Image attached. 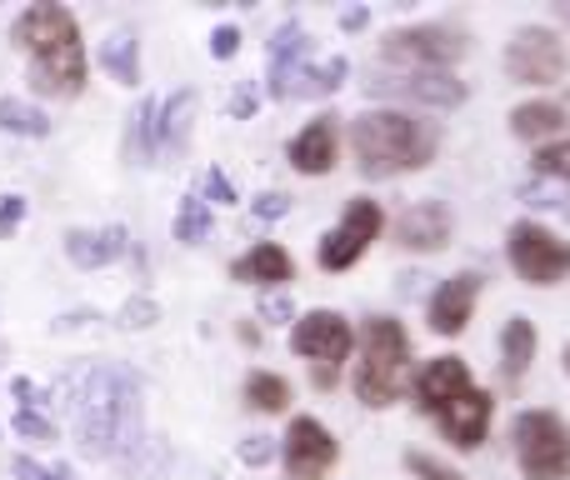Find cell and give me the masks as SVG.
Listing matches in <instances>:
<instances>
[{
  "instance_id": "obj_1",
  "label": "cell",
  "mask_w": 570,
  "mask_h": 480,
  "mask_svg": "<svg viewBox=\"0 0 570 480\" xmlns=\"http://www.w3.org/2000/svg\"><path fill=\"white\" fill-rule=\"evenodd\" d=\"M10 40L30 56V90L50 100H76L86 90L90 60L86 46H80V20L76 10L56 6V0H40V6H26L10 26Z\"/></svg>"
},
{
  "instance_id": "obj_2",
  "label": "cell",
  "mask_w": 570,
  "mask_h": 480,
  "mask_svg": "<svg viewBox=\"0 0 570 480\" xmlns=\"http://www.w3.org/2000/svg\"><path fill=\"white\" fill-rule=\"evenodd\" d=\"M76 441L90 461L140 451V381L126 365H90L76 385Z\"/></svg>"
},
{
  "instance_id": "obj_3",
  "label": "cell",
  "mask_w": 570,
  "mask_h": 480,
  "mask_svg": "<svg viewBox=\"0 0 570 480\" xmlns=\"http://www.w3.org/2000/svg\"><path fill=\"white\" fill-rule=\"evenodd\" d=\"M351 150L361 176L391 180L405 170H425L441 150V126L411 110H361L351 120Z\"/></svg>"
},
{
  "instance_id": "obj_4",
  "label": "cell",
  "mask_w": 570,
  "mask_h": 480,
  "mask_svg": "<svg viewBox=\"0 0 570 480\" xmlns=\"http://www.w3.org/2000/svg\"><path fill=\"white\" fill-rule=\"evenodd\" d=\"M415 381V355L411 335L395 315H371L361 331V351H355V401L385 411L395 405Z\"/></svg>"
},
{
  "instance_id": "obj_5",
  "label": "cell",
  "mask_w": 570,
  "mask_h": 480,
  "mask_svg": "<svg viewBox=\"0 0 570 480\" xmlns=\"http://www.w3.org/2000/svg\"><path fill=\"white\" fill-rule=\"evenodd\" d=\"M291 351L301 355V361H311L315 391H335L341 365L351 361V351H355V331L341 311H305L301 321L291 325Z\"/></svg>"
},
{
  "instance_id": "obj_6",
  "label": "cell",
  "mask_w": 570,
  "mask_h": 480,
  "mask_svg": "<svg viewBox=\"0 0 570 480\" xmlns=\"http://www.w3.org/2000/svg\"><path fill=\"white\" fill-rule=\"evenodd\" d=\"M511 445L525 480H570V425L556 411H521L511 421Z\"/></svg>"
},
{
  "instance_id": "obj_7",
  "label": "cell",
  "mask_w": 570,
  "mask_h": 480,
  "mask_svg": "<svg viewBox=\"0 0 570 480\" xmlns=\"http://www.w3.org/2000/svg\"><path fill=\"white\" fill-rule=\"evenodd\" d=\"M471 50V40L451 26H401L381 40L385 70H451Z\"/></svg>"
},
{
  "instance_id": "obj_8",
  "label": "cell",
  "mask_w": 570,
  "mask_h": 480,
  "mask_svg": "<svg viewBox=\"0 0 570 480\" xmlns=\"http://www.w3.org/2000/svg\"><path fill=\"white\" fill-rule=\"evenodd\" d=\"M505 255H511V271L525 285H561L570 275V241L541 221H515L505 231Z\"/></svg>"
},
{
  "instance_id": "obj_9",
  "label": "cell",
  "mask_w": 570,
  "mask_h": 480,
  "mask_svg": "<svg viewBox=\"0 0 570 480\" xmlns=\"http://www.w3.org/2000/svg\"><path fill=\"white\" fill-rule=\"evenodd\" d=\"M381 231H385V210H381V200L355 196L351 206H345L341 226L325 231L321 245H315V261H321V271H325V275L351 271V265L361 261V255L371 251L375 241H381Z\"/></svg>"
},
{
  "instance_id": "obj_10",
  "label": "cell",
  "mask_w": 570,
  "mask_h": 480,
  "mask_svg": "<svg viewBox=\"0 0 570 480\" xmlns=\"http://www.w3.org/2000/svg\"><path fill=\"white\" fill-rule=\"evenodd\" d=\"M365 90L385 100H405V106H431V110H455L471 96V86L455 80L451 70H385V66L371 70Z\"/></svg>"
},
{
  "instance_id": "obj_11",
  "label": "cell",
  "mask_w": 570,
  "mask_h": 480,
  "mask_svg": "<svg viewBox=\"0 0 570 480\" xmlns=\"http://www.w3.org/2000/svg\"><path fill=\"white\" fill-rule=\"evenodd\" d=\"M505 76L515 86H556L566 76V40L551 26H521L505 46Z\"/></svg>"
},
{
  "instance_id": "obj_12",
  "label": "cell",
  "mask_w": 570,
  "mask_h": 480,
  "mask_svg": "<svg viewBox=\"0 0 570 480\" xmlns=\"http://www.w3.org/2000/svg\"><path fill=\"white\" fill-rule=\"evenodd\" d=\"M281 461L291 480H325L331 466L341 461V441L325 431L315 415H295L281 435Z\"/></svg>"
},
{
  "instance_id": "obj_13",
  "label": "cell",
  "mask_w": 570,
  "mask_h": 480,
  "mask_svg": "<svg viewBox=\"0 0 570 480\" xmlns=\"http://www.w3.org/2000/svg\"><path fill=\"white\" fill-rule=\"evenodd\" d=\"M391 236L401 251H421V255H435V251H445L455 236V216H451V206L445 200H415V206H405L401 216H395V226H391Z\"/></svg>"
},
{
  "instance_id": "obj_14",
  "label": "cell",
  "mask_w": 570,
  "mask_h": 480,
  "mask_svg": "<svg viewBox=\"0 0 570 480\" xmlns=\"http://www.w3.org/2000/svg\"><path fill=\"white\" fill-rule=\"evenodd\" d=\"M471 365L461 361V355H435V361H425L421 371H415L411 381V395L415 405H421L425 415H441L451 401H461L465 391H471Z\"/></svg>"
},
{
  "instance_id": "obj_15",
  "label": "cell",
  "mask_w": 570,
  "mask_h": 480,
  "mask_svg": "<svg viewBox=\"0 0 570 480\" xmlns=\"http://www.w3.org/2000/svg\"><path fill=\"white\" fill-rule=\"evenodd\" d=\"M491 415H495V401L481 391V385H471L461 401H451L441 415H435V425H441V435L455 445V451H481L485 435H491Z\"/></svg>"
},
{
  "instance_id": "obj_16",
  "label": "cell",
  "mask_w": 570,
  "mask_h": 480,
  "mask_svg": "<svg viewBox=\"0 0 570 480\" xmlns=\"http://www.w3.org/2000/svg\"><path fill=\"white\" fill-rule=\"evenodd\" d=\"M475 301H481V275H475V271H461V275H451V281L435 285L425 321H431V331L441 335V341H451V335H461L465 325H471Z\"/></svg>"
},
{
  "instance_id": "obj_17",
  "label": "cell",
  "mask_w": 570,
  "mask_h": 480,
  "mask_svg": "<svg viewBox=\"0 0 570 480\" xmlns=\"http://www.w3.org/2000/svg\"><path fill=\"white\" fill-rule=\"evenodd\" d=\"M335 156H341V126L335 116H315L305 130H295V140L285 146V160H291L301 176H325L335 170Z\"/></svg>"
},
{
  "instance_id": "obj_18",
  "label": "cell",
  "mask_w": 570,
  "mask_h": 480,
  "mask_svg": "<svg viewBox=\"0 0 570 480\" xmlns=\"http://www.w3.org/2000/svg\"><path fill=\"white\" fill-rule=\"evenodd\" d=\"M311 66V40H305L301 20H285V26L271 36V96L291 100L295 76Z\"/></svg>"
},
{
  "instance_id": "obj_19",
  "label": "cell",
  "mask_w": 570,
  "mask_h": 480,
  "mask_svg": "<svg viewBox=\"0 0 570 480\" xmlns=\"http://www.w3.org/2000/svg\"><path fill=\"white\" fill-rule=\"evenodd\" d=\"M230 281L281 291L285 281H295V261H291V251H285V245H276V241H256L246 255H236V261H230Z\"/></svg>"
},
{
  "instance_id": "obj_20",
  "label": "cell",
  "mask_w": 570,
  "mask_h": 480,
  "mask_svg": "<svg viewBox=\"0 0 570 480\" xmlns=\"http://www.w3.org/2000/svg\"><path fill=\"white\" fill-rule=\"evenodd\" d=\"M130 251L126 226H100V231H66V255L80 271H100V265H116Z\"/></svg>"
},
{
  "instance_id": "obj_21",
  "label": "cell",
  "mask_w": 570,
  "mask_h": 480,
  "mask_svg": "<svg viewBox=\"0 0 570 480\" xmlns=\"http://www.w3.org/2000/svg\"><path fill=\"white\" fill-rule=\"evenodd\" d=\"M566 106H556V100H525V106L511 110V130L521 140H531V146H551V140H566Z\"/></svg>"
},
{
  "instance_id": "obj_22",
  "label": "cell",
  "mask_w": 570,
  "mask_h": 480,
  "mask_svg": "<svg viewBox=\"0 0 570 480\" xmlns=\"http://www.w3.org/2000/svg\"><path fill=\"white\" fill-rule=\"evenodd\" d=\"M190 126H196V90H176L170 100H160V160L186 156Z\"/></svg>"
},
{
  "instance_id": "obj_23",
  "label": "cell",
  "mask_w": 570,
  "mask_h": 480,
  "mask_svg": "<svg viewBox=\"0 0 570 480\" xmlns=\"http://www.w3.org/2000/svg\"><path fill=\"white\" fill-rule=\"evenodd\" d=\"M535 345H541V335H535V325L525 321V315H511L501 331V375L511 385L525 381V371L535 365Z\"/></svg>"
},
{
  "instance_id": "obj_24",
  "label": "cell",
  "mask_w": 570,
  "mask_h": 480,
  "mask_svg": "<svg viewBox=\"0 0 570 480\" xmlns=\"http://www.w3.org/2000/svg\"><path fill=\"white\" fill-rule=\"evenodd\" d=\"M100 66L116 86H140V40L136 30H110L100 40Z\"/></svg>"
},
{
  "instance_id": "obj_25",
  "label": "cell",
  "mask_w": 570,
  "mask_h": 480,
  "mask_svg": "<svg viewBox=\"0 0 570 480\" xmlns=\"http://www.w3.org/2000/svg\"><path fill=\"white\" fill-rule=\"evenodd\" d=\"M130 156H136V166L160 160V100H140L130 116Z\"/></svg>"
},
{
  "instance_id": "obj_26",
  "label": "cell",
  "mask_w": 570,
  "mask_h": 480,
  "mask_svg": "<svg viewBox=\"0 0 570 480\" xmlns=\"http://www.w3.org/2000/svg\"><path fill=\"white\" fill-rule=\"evenodd\" d=\"M345 76H351V60H345V56H331V60H321V66H305L301 76H295L291 100H295V96H305V100L335 96V90L345 86Z\"/></svg>"
},
{
  "instance_id": "obj_27",
  "label": "cell",
  "mask_w": 570,
  "mask_h": 480,
  "mask_svg": "<svg viewBox=\"0 0 570 480\" xmlns=\"http://www.w3.org/2000/svg\"><path fill=\"white\" fill-rule=\"evenodd\" d=\"M0 130H6V136L40 140V136H50V116L40 106H30V100L0 96Z\"/></svg>"
},
{
  "instance_id": "obj_28",
  "label": "cell",
  "mask_w": 570,
  "mask_h": 480,
  "mask_svg": "<svg viewBox=\"0 0 570 480\" xmlns=\"http://www.w3.org/2000/svg\"><path fill=\"white\" fill-rule=\"evenodd\" d=\"M246 405L261 415H281L291 405V381L276 371H250L246 375Z\"/></svg>"
},
{
  "instance_id": "obj_29",
  "label": "cell",
  "mask_w": 570,
  "mask_h": 480,
  "mask_svg": "<svg viewBox=\"0 0 570 480\" xmlns=\"http://www.w3.org/2000/svg\"><path fill=\"white\" fill-rule=\"evenodd\" d=\"M210 226H216L210 206L200 200V190H190V196L180 200V210H176V241L180 245H200V241L210 236Z\"/></svg>"
},
{
  "instance_id": "obj_30",
  "label": "cell",
  "mask_w": 570,
  "mask_h": 480,
  "mask_svg": "<svg viewBox=\"0 0 570 480\" xmlns=\"http://www.w3.org/2000/svg\"><path fill=\"white\" fill-rule=\"evenodd\" d=\"M535 176L570 186V136L566 140H551V146H535Z\"/></svg>"
},
{
  "instance_id": "obj_31",
  "label": "cell",
  "mask_w": 570,
  "mask_h": 480,
  "mask_svg": "<svg viewBox=\"0 0 570 480\" xmlns=\"http://www.w3.org/2000/svg\"><path fill=\"white\" fill-rule=\"evenodd\" d=\"M156 321H160V305L150 301V295H130V301L120 305V315H116L120 331H146V325H156Z\"/></svg>"
},
{
  "instance_id": "obj_32",
  "label": "cell",
  "mask_w": 570,
  "mask_h": 480,
  "mask_svg": "<svg viewBox=\"0 0 570 480\" xmlns=\"http://www.w3.org/2000/svg\"><path fill=\"white\" fill-rule=\"evenodd\" d=\"M405 471L415 480H465L461 471H451L445 461H435V455H425V451H405Z\"/></svg>"
},
{
  "instance_id": "obj_33",
  "label": "cell",
  "mask_w": 570,
  "mask_h": 480,
  "mask_svg": "<svg viewBox=\"0 0 570 480\" xmlns=\"http://www.w3.org/2000/svg\"><path fill=\"white\" fill-rule=\"evenodd\" d=\"M16 435H20V441L50 445V441H56V425H50L40 411H16Z\"/></svg>"
},
{
  "instance_id": "obj_34",
  "label": "cell",
  "mask_w": 570,
  "mask_h": 480,
  "mask_svg": "<svg viewBox=\"0 0 570 480\" xmlns=\"http://www.w3.org/2000/svg\"><path fill=\"white\" fill-rule=\"evenodd\" d=\"M200 200H206V206H210V200H216V206H236V186H230V176H226V170H216V166H210L206 170V180H200Z\"/></svg>"
},
{
  "instance_id": "obj_35",
  "label": "cell",
  "mask_w": 570,
  "mask_h": 480,
  "mask_svg": "<svg viewBox=\"0 0 570 480\" xmlns=\"http://www.w3.org/2000/svg\"><path fill=\"white\" fill-rule=\"evenodd\" d=\"M276 451H281V445L271 441V435H250V441H240V466H256V471H261V466L276 461Z\"/></svg>"
},
{
  "instance_id": "obj_36",
  "label": "cell",
  "mask_w": 570,
  "mask_h": 480,
  "mask_svg": "<svg viewBox=\"0 0 570 480\" xmlns=\"http://www.w3.org/2000/svg\"><path fill=\"white\" fill-rule=\"evenodd\" d=\"M261 321H271V325H285V321H291V325H295V301H291L285 291L261 295Z\"/></svg>"
},
{
  "instance_id": "obj_37",
  "label": "cell",
  "mask_w": 570,
  "mask_h": 480,
  "mask_svg": "<svg viewBox=\"0 0 570 480\" xmlns=\"http://www.w3.org/2000/svg\"><path fill=\"white\" fill-rule=\"evenodd\" d=\"M20 221H26V196H0V241L16 236Z\"/></svg>"
},
{
  "instance_id": "obj_38",
  "label": "cell",
  "mask_w": 570,
  "mask_h": 480,
  "mask_svg": "<svg viewBox=\"0 0 570 480\" xmlns=\"http://www.w3.org/2000/svg\"><path fill=\"white\" fill-rule=\"evenodd\" d=\"M16 480H70L66 466H36L30 455H16Z\"/></svg>"
},
{
  "instance_id": "obj_39",
  "label": "cell",
  "mask_w": 570,
  "mask_h": 480,
  "mask_svg": "<svg viewBox=\"0 0 570 480\" xmlns=\"http://www.w3.org/2000/svg\"><path fill=\"white\" fill-rule=\"evenodd\" d=\"M256 221H285L291 216V196H281V190H266V196H256Z\"/></svg>"
},
{
  "instance_id": "obj_40",
  "label": "cell",
  "mask_w": 570,
  "mask_h": 480,
  "mask_svg": "<svg viewBox=\"0 0 570 480\" xmlns=\"http://www.w3.org/2000/svg\"><path fill=\"white\" fill-rule=\"evenodd\" d=\"M256 110H261V90L250 86V80H240L236 96H230V116H236V120H250Z\"/></svg>"
},
{
  "instance_id": "obj_41",
  "label": "cell",
  "mask_w": 570,
  "mask_h": 480,
  "mask_svg": "<svg viewBox=\"0 0 570 480\" xmlns=\"http://www.w3.org/2000/svg\"><path fill=\"white\" fill-rule=\"evenodd\" d=\"M521 196H525V206H535V210H561V216H570V200L556 196V190H546V186H525Z\"/></svg>"
},
{
  "instance_id": "obj_42",
  "label": "cell",
  "mask_w": 570,
  "mask_h": 480,
  "mask_svg": "<svg viewBox=\"0 0 570 480\" xmlns=\"http://www.w3.org/2000/svg\"><path fill=\"white\" fill-rule=\"evenodd\" d=\"M240 50V30L236 26H216V36H210V56L216 60H230Z\"/></svg>"
},
{
  "instance_id": "obj_43",
  "label": "cell",
  "mask_w": 570,
  "mask_h": 480,
  "mask_svg": "<svg viewBox=\"0 0 570 480\" xmlns=\"http://www.w3.org/2000/svg\"><path fill=\"white\" fill-rule=\"evenodd\" d=\"M10 391H16V401H20V411H36L40 401H46V391H40L36 381H26V375H16V381H10Z\"/></svg>"
},
{
  "instance_id": "obj_44",
  "label": "cell",
  "mask_w": 570,
  "mask_h": 480,
  "mask_svg": "<svg viewBox=\"0 0 570 480\" xmlns=\"http://www.w3.org/2000/svg\"><path fill=\"white\" fill-rule=\"evenodd\" d=\"M365 20H371V10H365V6H351V10L341 16V26H345V30H361Z\"/></svg>"
},
{
  "instance_id": "obj_45",
  "label": "cell",
  "mask_w": 570,
  "mask_h": 480,
  "mask_svg": "<svg viewBox=\"0 0 570 480\" xmlns=\"http://www.w3.org/2000/svg\"><path fill=\"white\" fill-rule=\"evenodd\" d=\"M566 375H570V345H566Z\"/></svg>"
},
{
  "instance_id": "obj_46",
  "label": "cell",
  "mask_w": 570,
  "mask_h": 480,
  "mask_svg": "<svg viewBox=\"0 0 570 480\" xmlns=\"http://www.w3.org/2000/svg\"><path fill=\"white\" fill-rule=\"evenodd\" d=\"M566 20H570V6H566Z\"/></svg>"
},
{
  "instance_id": "obj_47",
  "label": "cell",
  "mask_w": 570,
  "mask_h": 480,
  "mask_svg": "<svg viewBox=\"0 0 570 480\" xmlns=\"http://www.w3.org/2000/svg\"><path fill=\"white\" fill-rule=\"evenodd\" d=\"M0 355H6V345H0Z\"/></svg>"
}]
</instances>
